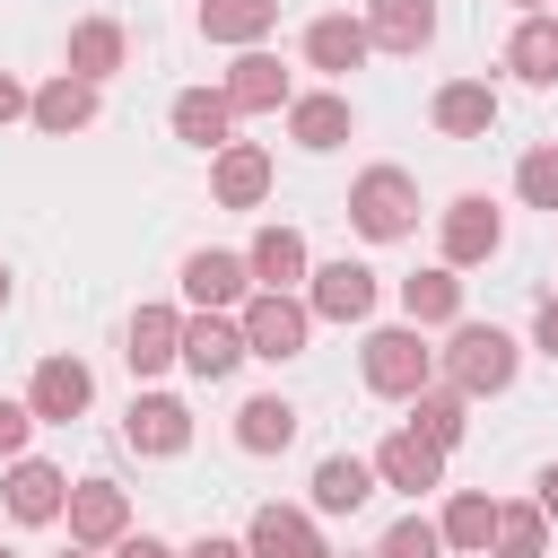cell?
I'll return each mask as SVG.
<instances>
[{"label":"cell","mask_w":558,"mask_h":558,"mask_svg":"<svg viewBox=\"0 0 558 558\" xmlns=\"http://www.w3.org/2000/svg\"><path fill=\"white\" fill-rule=\"evenodd\" d=\"M401 427H418V436H427L436 453H453V445L471 436V401H462V392H453V384L436 375V384H427V392L410 401V418H401Z\"/></svg>","instance_id":"cell-29"},{"label":"cell","mask_w":558,"mask_h":558,"mask_svg":"<svg viewBox=\"0 0 558 558\" xmlns=\"http://www.w3.org/2000/svg\"><path fill=\"white\" fill-rule=\"evenodd\" d=\"M270 26H279V0H201V35H209V44L253 52Z\"/></svg>","instance_id":"cell-32"},{"label":"cell","mask_w":558,"mask_h":558,"mask_svg":"<svg viewBox=\"0 0 558 558\" xmlns=\"http://www.w3.org/2000/svg\"><path fill=\"white\" fill-rule=\"evenodd\" d=\"M122 52H131V35H122V17H78L70 26V78H113L122 70Z\"/></svg>","instance_id":"cell-27"},{"label":"cell","mask_w":558,"mask_h":558,"mask_svg":"<svg viewBox=\"0 0 558 558\" xmlns=\"http://www.w3.org/2000/svg\"><path fill=\"white\" fill-rule=\"evenodd\" d=\"M244 357H253V349H244V323H235V314H183V366H192L201 384H227Z\"/></svg>","instance_id":"cell-9"},{"label":"cell","mask_w":558,"mask_h":558,"mask_svg":"<svg viewBox=\"0 0 558 558\" xmlns=\"http://www.w3.org/2000/svg\"><path fill=\"white\" fill-rule=\"evenodd\" d=\"M105 558H183V549H166V541H157V532H122V541H113V549H105Z\"/></svg>","instance_id":"cell-38"},{"label":"cell","mask_w":558,"mask_h":558,"mask_svg":"<svg viewBox=\"0 0 558 558\" xmlns=\"http://www.w3.org/2000/svg\"><path fill=\"white\" fill-rule=\"evenodd\" d=\"M514 366H523V340H514V331H497V323H453V340L436 349V375H445L462 401L506 392V384H514Z\"/></svg>","instance_id":"cell-1"},{"label":"cell","mask_w":558,"mask_h":558,"mask_svg":"<svg viewBox=\"0 0 558 558\" xmlns=\"http://www.w3.org/2000/svg\"><path fill=\"white\" fill-rule=\"evenodd\" d=\"M366 52H375V35H366V17H349V9H331V17L305 26V70H323V78H349Z\"/></svg>","instance_id":"cell-21"},{"label":"cell","mask_w":558,"mask_h":558,"mask_svg":"<svg viewBox=\"0 0 558 558\" xmlns=\"http://www.w3.org/2000/svg\"><path fill=\"white\" fill-rule=\"evenodd\" d=\"M26 113H35V87H17V78L0 70V131H9V122H26Z\"/></svg>","instance_id":"cell-37"},{"label":"cell","mask_w":558,"mask_h":558,"mask_svg":"<svg viewBox=\"0 0 558 558\" xmlns=\"http://www.w3.org/2000/svg\"><path fill=\"white\" fill-rule=\"evenodd\" d=\"M122 532H131V497L113 480H78L70 488V541L78 549H113Z\"/></svg>","instance_id":"cell-19"},{"label":"cell","mask_w":558,"mask_h":558,"mask_svg":"<svg viewBox=\"0 0 558 558\" xmlns=\"http://www.w3.org/2000/svg\"><path fill=\"white\" fill-rule=\"evenodd\" d=\"M357 375H366V392H384V401H418V392L436 384V349L418 340V323H384V331H366Z\"/></svg>","instance_id":"cell-2"},{"label":"cell","mask_w":558,"mask_h":558,"mask_svg":"<svg viewBox=\"0 0 558 558\" xmlns=\"http://www.w3.org/2000/svg\"><path fill=\"white\" fill-rule=\"evenodd\" d=\"M35 427H44V418H35V410H26V401H9V392H0V462H17V453H26V436H35Z\"/></svg>","instance_id":"cell-36"},{"label":"cell","mask_w":558,"mask_h":558,"mask_svg":"<svg viewBox=\"0 0 558 558\" xmlns=\"http://www.w3.org/2000/svg\"><path fill=\"white\" fill-rule=\"evenodd\" d=\"M514 9H523V17H541V9H549V0H514Z\"/></svg>","instance_id":"cell-43"},{"label":"cell","mask_w":558,"mask_h":558,"mask_svg":"<svg viewBox=\"0 0 558 558\" xmlns=\"http://www.w3.org/2000/svg\"><path fill=\"white\" fill-rule=\"evenodd\" d=\"M235 323H244V349L270 357V366L305 357V340H314V305H305V296H270V288H253Z\"/></svg>","instance_id":"cell-4"},{"label":"cell","mask_w":558,"mask_h":558,"mask_svg":"<svg viewBox=\"0 0 558 558\" xmlns=\"http://www.w3.org/2000/svg\"><path fill=\"white\" fill-rule=\"evenodd\" d=\"M9 296H17V270H9V262H0V305H9Z\"/></svg>","instance_id":"cell-42"},{"label":"cell","mask_w":558,"mask_h":558,"mask_svg":"<svg viewBox=\"0 0 558 558\" xmlns=\"http://www.w3.org/2000/svg\"><path fill=\"white\" fill-rule=\"evenodd\" d=\"M288 140H296V148H314V157H331L340 140H357V105H349L340 87H314V96H296V105H288Z\"/></svg>","instance_id":"cell-16"},{"label":"cell","mask_w":558,"mask_h":558,"mask_svg":"<svg viewBox=\"0 0 558 558\" xmlns=\"http://www.w3.org/2000/svg\"><path fill=\"white\" fill-rule=\"evenodd\" d=\"M375 488H384V480H375V462H366V453H323V462H314V480H305L314 514H357Z\"/></svg>","instance_id":"cell-24"},{"label":"cell","mask_w":558,"mask_h":558,"mask_svg":"<svg viewBox=\"0 0 558 558\" xmlns=\"http://www.w3.org/2000/svg\"><path fill=\"white\" fill-rule=\"evenodd\" d=\"M183 296H192L201 314H244V296H253V270H244V253H218V244L183 253Z\"/></svg>","instance_id":"cell-7"},{"label":"cell","mask_w":558,"mask_h":558,"mask_svg":"<svg viewBox=\"0 0 558 558\" xmlns=\"http://www.w3.org/2000/svg\"><path fill=\"white\" fill-rule=\"evenodd\" d=\"M244 270H253V288H270V296H296V288L314 279V253H305L296 227H262V235L244 244Z\"/></svg>","instance_id":"cell-12"},{"label":"cell","mask_w":558,"mask_h":558,"mask_svg":"<svg viewBox=\"0 0 558 558\" xmlns=\"http://www.w3.org/2000/svg\"><path fill=\"white\" fill-rule=\"evenodd\" d=\"M96 113H105V87H96V78H70V70H52V78L35 87V113H26V122H35L44 140H70V131H87Z\"/></svg>","instance_id":"cell-11"},{"label":"cell","mask_w":558,"mask_h":558,"mask_svg":"<svg viewBox=\"0 0 558 558\" xmlns=\"http://www.w3.org/2000/svg\"><path fill=\"white\" fill-rule=\"evenodd\" d=\"M401 314L418 323V331H436V323H462V270H410L401 279Z\"/></svg>","instance_id":"cell-28"},{"label":"cell","mask_w":558,"mask_h":558,"mask_svg":"<svg viewBox=\"0 0 558 558\" xmlns=\"http://www.w3.org/2000/svg\"><path fill=\"white\" fill-rule=\"evenodd\" d=\"M218 87H227V105H235V113H288V105H296V87H288L279 52H262V44H253V52H235Z\"/></svg>","instance_id":"cell-10"},{"label":"cell","mask_w":558,"mask_h":558,"mask_svg":"<svg viewBox=\"0 0 558 558\" xmlns=\"http://www.w3.org/2000/svg\"><path fill=\"white\" fill-rule=\"evenodd\" d=\"M122 445L166 462V453H183V445H192V410H183L174 392H140V401H131V418H122Z\"/></svg>","instance_id":"cell-18"},{"label":"cell","mask_w":558,"mask_h":558,"mask_svg":"<svg viewBox=\"0 0 558 558\" xmlns=\"http://www.w3.org/2000/svg\"><path fill=\"white\" fill-rule=\"evenodd\" d=\"M506 70H514L523 87H558V17H549V9L506 35Z\"/></svg>","instance_id":"cell-31"},{"label":"cell","mask_w":558,"mask_h":558,"mask_svg":"<svg viewBox=\"0 0 558 558\" xmlns=\"http://www.w3.org/2000/svg\"><path fill=\"white\" fill-rule=\"evenodd\" d=\"M244 549H253V558H331L305 506H253V523H244Z\"/></svg>","instance_id":"cell-20"},{"label":"cell","mask_w":558,"mask_h":558,"mask_svg":"<svg viewBox=\"0 0 558 558\" xmlns=\"http://www.w3.org/2000/svg\"><path fill=\"white\" fill-rule=\"evenodd\" d=\"M375 52H427L436 44V0H366Z\"/></svg>","instance_id":"cell-25"},{"label":"cell","mask_w":558,"mask_h":558,"mask_svg":"<svg viewBox=\"0 0 558 558\" xmlns=\"http://www.w3.org/2000/svg\"><path fill=\"white\" fill-rule=\"evenodd\" d=\"M166 122H174V140L201 148V157H218V148L235 140V105H227V87H183V96L166 105Z\"/></svg>","instance_id":"cell-15"},{"label":"cell","mask_w":558,"mask_h":558,"mask_svg":"<svg viewBox=\"0 0 558 558\" xmlns=\"http://www.w3.org/2000/svg\"><path fill=\"white\" fill-rule=\"evenodd\" d=\"M436 532H445V549L488 558V541H497V497H488V488H453L445 514H436Z\"/></svg>","instance_id":"cell-26"},{"label":"cell","mask_w":558,"mask_h":558,"mask_svg":"<svg viewBox=\"0 0 558 558\" xmlns=\"http://www.w3.org/2000/svg\"><path fill=\"white\" fill-rule=\"evenodd\" d=\"M61 558H105V549H78V541H70V549H61Z\"/></svg>","instance_id":"cell-44"},{"label":"cell","mask_w":558,"mask_h":558,"mask_svg":"<svg viewBox=\"0 0 558 558\" xmlns=\"http://www.w3.org/2000/svg\"><path fill=\"white\" fill-rule=\"evenodd\" d=\"M0 558H17V549H0Z\"/></svg>","instance_id":"cell-45"},{"label":"cell","mask_w":558,"mask_h":558,"mask_svg":"<svg viewBox=\"0 0 558 558\" xmlns=\"http://www.w3.org/2000/svg\"><path fill=\"white\" fill-rule=\"evenodd\" d=\"M488 549H497V558H541V549H549V514L497 497V541H488Z\"/></svg>","instance_id":"cell-33"},{"label":"cell","mask_w":558,"mask_h":558,"mask_svg":"<svg viewBox=\"0 0 558 558\" xmlns=\"http://www.w3.org/2000/svg\"><path fill=\"white\" fill-rule=\"evenodd\" d=\"M436 235H445V270H471V262H488V253L506 244V209H497L488 192H453Z\"/></svg>","instance_id":"cell-5"},{"label":"cell","mask_w":558,"mask_h":558,"mask_svg":"<svg viewBox=\"0 0 558 558\" xmlns=\"http://www.w3.org/2000/svg\"><path fill=\"white\" fill-rule=\"evenodd\" d=\"M375 558H445V532H436L427 514H401V523L375 541Z\"/></svg>","instance_id":"cell-34"},{"label":"cell","mask_w":558,"mask_h":558,"mask_svg":"<svg viewBox=\"0 0 558 558\" xmlns=\"http://www.w3.org/2000/svg\"><path fill=\"white\" fill-rule=\"evenodd\" d=\"M532 506L558 523V462H541V480H532Z\"/></svg>","instance_id":"cell-40"},{"label":"cell","mask_w":558,"mask_h":558,"mask_svg":"<svg viewBox=\"0 0 558 558\" xmlns=\"http://www.w3.org/2000/svg\"><path fill=\"white\" fill-rule=\"evenodd\" d=\"M122 357H131V375H166V366H183V314H174V305H140L131 331H122Z\"/></svg>","instance_id":"cell-23"},{"label":"cell","mask_w":558,"mask_h":558,"mask_svg":"<svg viewBox=\"0 0 558 558\" xmlns=\"http://www.w3.org/2000/svg\"><path fill=\"white\" fill-rule=\"evenodd\" d=\"M349 227H357L366 244H401V235L418 227V183H410L401 166H366V174L349 183Z\"/></svg>","instance_id":"cell-3"},{"label":"cell","mask_w":558,"mask_h":558,"mask_svg":"<svg viewBox=\"0 0 558 558\" xmlns=\"http://www.w3.org/2000/svg\"><path fill=\"white\" fill-rule=\"evenodd\" d=\"M427 122H436L445 140H488V131H497V87H488V78H445L436 105H427Z\"/></svg>","instance_id":"cell-22"},{"label":"cell","mask_w":558,"mask_h":558,"mask_svg":"<svg viewBox=\"0 0 558 558\" xmlns=\"http://www.w3.org/2000/svg\"><path fill=\"white\" fill-rule=\"evenodd\" d=\"M209 201L218 209H262L270 201V148L262 140H227L209 157Z\"/></svg>","instance_id":"cell-8"},{"label":"cell","mask_w":558,"mask_h":558,"mask_svg":"<svg viewBox=\"0 0 558 558\" xmlns=\"http://www.w3.org/2000/svg\"><path fill=\"white\" fill-rule=\"evenodd\" d=\"M235 445H244V453H288V445H296V401H288V392H253V401L235 410Z\"/></svg>","instance_id":"cell-30"},{"label":"cell","mask_w":558,"mask_h":558,"mask_svg":"<svg viewBox=\"0 0 558 558\" xmlns=\"http://www.w3.org/2000/svg\"><path fill=\"white\" fill-rule=\"evenodd\" d=\"M0 506H9L17 523H61V514H70V480H61L52 462L17 453V462H9V480H0Z\"/></svg>","instance_id":"cell-14"},{"label":"cell","mask_w":558,"mask_h":558,"mask_svg":"<svg viewBox=\"0 0 558 558\" xmlns=\"http://www.w3.org/2000/svg\"><path fill=\"white\" fill-rule=\"evenodd\" d=\"M366 462H375V480H384V488H410V497L445 488V453H436V445H427L418 427H392V436H384V445H375Z\"/></svg>","instance_id":"cell-13"},{"label":"cell","mask_w":558,"mask_h":558,"mask_svg":"<svg viewBox=\"0 0 558 558\" xmlns=\"http://www.w3.org/2000/svg\"><path fill=\"white\" fill-rule=\"evenodd\" d=\"M183 558H253V549H244V541H218V532H201Z\"/></svg>","instance_id":"cell-41"},{"label":"cell","mask_w":558,"mask_h":558,"mask_svg":"<svg viewBox=\"0 0 558 558\" xmlns=\"http://www.w3.org/2000/svg\"><path fill=\"white\" fill-rule=\"evenodd\" d=\"M87 401H96V375H87L78 357H44V366H35V384H26V410H35L44 427H70Z\"/></svg>","instance_id":"cell-17"},{"label":"cell","mask_w":558,"mask_h":558,"mask_svg":"<svg viewBox=\"0 0 558 558\" xmlns=\"http://www.w3.org/2000/svg\"><path fill=\"white\" fill-rule=\"evenodd\" d=\"M375 296H384V288H375V270H366V262H349V253H340V262H314V279H305L314 323H366V314H375Z\"/></svg>","instance_id":"cell-6"},{"label":"cell","mask_w":558,"mask_h":558,"mask_svg":"<svg viewBox=\"0 0 558 558\" xmlns=\"http://www.w3.org/2000/svg\"><path fill=\"white\" fill-rule=\"evenodd\" d=\"M514 192H523L532 209H558V148H523V166H514Z\"/></svg>","instance_id":"cell-35"},{"label":"cell","mask_w":558,"mask_h":558,"mask_svg":"<svg viewBox=\"0 0 558 558\" xmlns=\"http://www.w3.org/2000/svg\"><path fill=\"white\" fill-rule=\"evenodd\" d=\"M532 349L558 357V296H541V314H532Z\"/></svg>","instance_id":"cell-39"}]
</instances>
